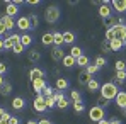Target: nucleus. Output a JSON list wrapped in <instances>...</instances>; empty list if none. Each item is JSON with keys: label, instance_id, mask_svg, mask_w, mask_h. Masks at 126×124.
<instances>
[{"label": "nucleus", "instance_id": "9b49d317", "mask_svg": "<svg viewBox=\"0 0 126 124\" xmlns=\"http://www.w3.org/2000/svg\"><path fill=\"white\" fill-rule=\"evenodd\" d=\"M63 44H65V39H63V32H58V31H55V32H53V46H55V48H62Z\"/></svg>", "mask_w": 126, "mask_h": 124}, {"label": "nucleus", "instance_id": "603ef678", "mask_svg": "<svg viewBox=\"0 0 126 124\" xmlns=\"http://www.w3.org/2000/svg\"><path fill=\"white\" fill-rule=\"evenodd\" d=\"M109 124H121L119 119H109Z\"/></svg>", "mask_w": 126, "mask_h": 124}, {"label": "nucleus", "instance_id": "bb28decb", "mask_svg": "<svg viewBox=\"0 0 126 124\" xmlns=\"http://www.w3.org/2000/svg\"><path fill=\"white\" fill-rule=\"evenodd\" d=\"M41 42L44 46H51L53 44V32H44L41 38Z\"/></svg>", "mask_w": 126, "mask_h": 124}, {"label": "nucleus", "instance_id": "79ce46f5", "mask_svg": "<svg viewBox=\"0 0 126 124\" xmlns=\"http://www.w3.org/2000/svg\"><path fill=\"white\" fill-rule=\"evenodd\" d=\"M126 70V63L121 61V60H118L116 61V71H125Z\"/></svg>", "mask_w": 126, "mask_h": 124}, {"label": "nucleus", "instance_id": "f704fd0d", "mask_svg": "<svg viewBox=\"0 0 126 124\" xmlns=\"http://www.w3.org/2000/svg\"><path fill=\"white\" fill-rule=\"evenodd\" d=\"M94 65H97L99 68H104L106 65H107V61H106L104 56H97V58H95V61H94Z\"/></svg>", "mask_w": 126, "mask_h": 124}, {"label": "nucleus", "instance_id": "6e6d98bb", "mask_svg": "<svg viewBox=\"0 0 126 124\" xmlns=\"http://www.w3.org/2000/svg\"><path fill=\"white\" fill-rule=\"evenodd\" d=\"M3 114H5V109H3V107H0V117H2Z\"/></svg>", "mask_w": 126, "mask_h": 124}, {"label": "nucleus", "instance_id": "3c124183", "mask_svg": "<svg viewBox=\"0 0 126 124\" xmlns=\"http://www.w3.org/2000/svg\"><path fill=\"white\" fill-rule=\"evenodd\" d=\"M26 3H29V5H39V0H27Z\"/></svg>", "mask_w": 126, "mask_h": 124}, {"label": "nucleus", "instance_id": "bf43d9fd", "mask_svg": "<svg viewBox=\"0 0 126 124\" xmlns=\"http://www.w3.org/2000/svg\"><path fill=\"white\" fill-rule=\"evenodd\" d=\"M123 116H126V107H125V109H123Z\"/></svg>", "mask_w": 126, "mask_h": 124}, {"label": "nucleus", "instance_id": "c9c22d12", "mask_svg": "<svg viewBox=\"0 0 126 124\" xmlns=\"http://www.w3.org/2000/svg\"><path fill=\"white\" fill-rule=\"evenodd\" d=\"M44 104H46V109H53V107H56V100H55L53 97L44 99Z\"/></svg>", "mask_w": 126, "mask_h": 124}, {"label": "nucleus", "instance_id": "f3484780", "mask_svg": "<svg viewBox=\"0 0 126 124\" xmlns=\"http://www.w3.org/2000/svg\"><path fill=\"white\" fill-rule=\"evenodd\" d=\"M27 58H29L31 63H38L39 60H41V53H39L38 49H31V51L27 53Z\"/></svg>", "mask_w": 126, "mask_h": 124}, {"label": "nucleus", "instance_id": "5fc2aeb1", "mask_svg": "<svg viewBox=\"0 0 126 124\" xmlns=\"http://www.w3.org/2000/svg\"><path fill=\"white\" fill-rule=\"evenodd\" d=\"M0 51H3V39L0 38Z\"/></svg>", "mask_w": 126, "mask_h": 124}, {"label": "nucleus", "instance_id": "5701e85b", "mask_svg": "<svg viewBox=\"0 0 126 124\" xmlns=\"http://www.w3.org/2000/svg\"><path fill=\"white\" fill-rule=\"evenodd\" d=\"M90 78H92V77H90V75H89L85 70H82V71L79 73V83H80V85H87Z\"/></svg>", "mask_w": 126, "mask_h": 124}, {"label": "nucleus", "instance_id": "393cba45", "mask_svg": "<svg viewBox=\"0 0 126 124\" xmlns=\"http://www.w3.org/2000/svg\"><path fill=\"white\" fill-rule=\"evenodd\" d=\"M21 44L24 48H29L32 44V36L31 34H21Z\"/></svg>", "mask_w": 126, "mask_h": 124}, {"label": "nucleus", "instance_id": "4d7b16f0", "mask_svg": "<svg viewBox=\"0 0 126 124\" xmlns=\"http://www.w3.org/2000/svg\"><path fill=\"white\" fill-rule=\"evenodd\" d=\"M5 82V78H3V77H2V75H0V85H2V83Z\"/></svg>", "mask_w": 126, "mask_h": 124}, {"label": "nucleus", "instance_id": "dca6fc26", "mask_svg": "<svg viewBox=\"0 0 126 124\" xmlns=\"http://www.w3.org/2000/svg\"><path fill=\"white\" fill-rule=\"evenodd\" d=\"M2 22H3V26L7 27V31H12L14 27H16V21L12 19V17H9V15H3V17H0Z\"/></svg>", "mask_w": 126, "mask_h": 124}, {"label": "nucleus", "instance_id": "c756f323", "mask_svg": "<svg viewBox=\"0 0 126 124\" xmlns=\"http://www.w3.org/2000/svg\"><path fill=\"white\" fill-rule=\"evenodd\" d=\"M56 90L53 88V87H49V85H46L44 88H43V92H41V95L44 97V99H48V97H53V94H55Z\"/></svg>", "mask_w": 126, "mask_h": 124}, {"label": "nucleus", "instance_id": "ea45409f", "mask_svg": "<svg viewBox=\"0 0 126 124\" xmlns=\"http://www.w3.org/2000/svg\"><path fill=\"white\" fill-rule=\"evenodd\" d=\"M12 48H14L12 41H10L9 38H5V39H3V51H9V49H12Z\"/></svg>", "mask_w": 126, "mask_h": 124}, {"label": "nucleus", "instance_id": "37998d69", "mask_svg": "<svg viewBox=\"0 0 126 124\" xmlns=\"http://www.w3.org/2000/svg\"><path fill=\"white\" fill-rule=\"evenodd\" d=\"M7 73H9V66H7L3 61H0V75H2V77H5Z\"/></svg>", "mask_w": 126, "mask_h": 124}, {"label": "nucleus", "instance_id": "49530a36", "mask_svg": "<svg viewBox=\"0 0 126 124\" xmlns=\"http://www.w3.org/2000/svg\"><path fill=\"white\" fill-rule=\"evenodd\" d=\"M101 49H102V51H104V53H111V48H109V42H102V44H101Z\"/></svg>", "mask_w": 126, "mask_h": 124}, {"label": "nucleus", "instance_id": "ddd939ff", "mask_svg": "<svg viewBox=\"0 0 126 124\" xmlns=\"http://www.w3.org/2000/svg\"><path fill=\"white\" fill-rule=\"evenodd\" d=\"M51 58H53V61H63V58H65L63 49L62 48H53L51 49Z\"/></svg>", "mask_w": 126, "mask_h": 124}, {"label": "nucleus", "instance_id": "7ed1b4c3", "mask_svg": "<svg viewBox=\"0 0 126 124\" xmlns=\"http://www.w3.org/2000/svg\"><path fill=\"white\" fill-rule=\"evenodd\" d=\"M89 119H90V121H94V123H99V121L106 119V109L97 107V105L90 107V110H89Z\"/></svg>", "mask_w": 126, "mask_h": 124}, {"label": "nucleus", "instance_id": "20e7f679", "mask_svg": "<svg viewBox=\"0 0 126 124\" xmlns=\"http://www.w3.org/2000/svg\"><path fill=\"white\" fill-rule=\"evenodd\" d=\"M32 105H34V110L36 112H46L48 109H46V104H44V97H43L41 94H38L36 97H34V100H32Z\"/></svg>", "mask_w": 126, "mask_h": 124}, {"label": "nucleus", "instance_id": "052dcab7", "mask_svg": "<svg viewBox=\"0 0 126 124\" xmlns=\"http://www.w3.org/2000/svg\"><path fill=\"white\" fill-rule=\"evenodd\" d=\"M125 41H126V39H125Z\"/></svg>", "mask_w": 126, "mask_h": 124}, {"label": "nucleus", "instance_id": "72a5a7b5", "mask_svg": "<svg viewBox=\"0 0 126 124\" xmlns=\"http://www.w3.org/2000/svg\"><path fill=\"white\" fill-rule=\"evenodd\" d=\"M99 70H101V68H99L97 65H94V63H92V65H87V68H85V71H87L90 77H92V75H95Z\"/></svg>", "mask_w": 126, "mask_h": 124}, {"label": "nucleus", "instance_id": "cd10ccee", "mask_svg": "<svg viewBox=\"0 0 126 124\" xmlns=\"http://www.w3.org/2000/svg\"><path fill=\"white\" fill-rule=\"evenodd\" d=\"M87 87H89V90H90V92H97V90L101 88V83L97 82L95 78H90L89 83H87Z\"/></svg>", "mask_w": 126, "mask_h": 124}, {"label": "nucleus", "instance_id": "c03bdc74", "mask_svg": "<svg viewBox=\"0 0 126 124\" xmlns=\"http://www.w3.org/2000/svg\"><path fill=\"white\" fill-rule=\"evenodd\" d=\"M106 42H109V41H112L114 39V32H112V29H106Z\"/></svg>", "mask_w": 126, "mask_h": 124}, {"label": "nucleus", "instance_id": "8fccbe9b", "mask_svg": "<svg viewBox=\"0 0 126 124\" xmlns=\"http://www.w3.org/2000/svg\"><path fill=\"white\" fill-rule=\"evenodd\" d=\"M10 124H19V117H16V116H10Z\"/></svg>", "mask_w": 126, "mask_h": 124}, {"label": "nucleus", "instance_id": "b1692460", "mask_svg": "<svg viewBox=\"0 0 126 124\" xmlns=\"http://www.w3.org/2000/svg\"><path fill=\"white\" fill-rule=\"evenodd\" d=\"M102 21H104V27H106V29H111V27H114V26L118 24V17L111 15V17H107V19H102Z\"/></svg>", "mask_w": 126, "mask_h": 124}, {"label": "nucleus", "instance_id": "4468645a", "mask_svg": "<svg viewBox=\"0 0 126 124\" xmlns=\"http://www.w3.org/2000/svg\"><path fill=\"white\" fill-rule=\"evenodd\" d=\"M68 87H70V83H68L66 78H62V77L56 78V90H58V92H65Z\"/></svg>", "mask_w": 126, "mask_h": 124}, {"label": "nucleus", "instance_id": "09e8293b", "mask_svg": "<svg viewBox=\"0 0 126 124\" xmlns=\"http://www.w3.org/2000/svg\"><path fill=\"white\" fill-rule=\"evenodd\" d=\"M38 124H53V123H51V121H49L48 117H41V119L38 121Z\"/></svg>", "mask_w": 126, "mask_h": 124}, {"label": "nucleus", "instance_id": "39448f33", "mask_svg": "<svg viewBox=\"0 0 126 124\" xmlns=\"http://www.w3.org/2000/svg\"><path fill=\"white\" fill-rule=\"evenodd\" d=\"M99 15H101L102 19H107V17L112 15V9H111V2H109V0H104V2L101 3V7H99Z\"/></svg>", "mask_w": 126, "mask_h": 124}, {"label": "nucleus", "instance_id": "6ab92c4d", "mask_svg": "<svg viewBox=\"0 0 126 124\" xmlns=\"http://www.w3.org/2000/svg\"><path fill=\"white\" fill-rule=\"evenodd\" d=\"M126 80V70L125 71H116V77L112 78V83L114 85H121V83H125Z\"/></svg>", "mask_w": 126, "mask_h": 124}, {"label": "nucleus", "instance_id": "c85d7f7f", "mask_svg": "<svg viewBox=\"0 0 126 124\" xmlns=\"http://www.w3.org/2000/svg\"><path fill=\"white\" fill-rule=\"evenodd\" d=\"M82 55H84V53H82V48H79V46H72V49H70V56H72V58L77 60V58H80Z\"/></svg>", "mask_w": 126, "mask_h": 124}, {"label": "nucleus", "instance_id": "0eeeda50", "mask_svg": "<svg viewBox=\"0 0 126 124\" xmlns=\"http://www.w3.org/2000/svg\"><path fill=\"white\" fill-rule=\"evenodd\" d=\"M16 26L21 29V31H31V24H29V17L27 15H22V17H19L17 21H16Z\"/></svg>", "mask_w": 126, "mask_h": 124}, {"label": "nucleus", "instance_id": "2eb2a0df", "mask_svg": "<svg viewBox=\"0 0 126 124\" xmlns=\"http://www.w3.org/2000/svg\"><path fill=\"white\" fill-rule=\"evenodd\" d=\"M10 94H12V85H10V83L5 80V82L0 85V95L7 97V95H10Z\"/></svg>", "mask_w": 126, "mask_h": 124}, {"label": "nucleus", "instance_id": "f257e3e1", "mask_svg": "<svg viewBox=\"0 0 126 124\" xmlns=\"http://www.w3.org/2000/svg\"><path fill=\"white\" fill-rule=\"evenodd\" d=\"M101 95L104 97V99H107L109 102L111 100H114L116 99V95H118V92H119V88H118V85H114L112 82H106L104 85H101Z\"/></svg>", "mask_w": 126, "mask_h": 124}, {"label": "nucleus", "instance_id": "4be33fe9", "mask_svg": "<svg viewBox=\"0 0 126 124\" xmlns=\"http://www.w3.org/2000/svg\"><path fill=\"white\" fill-rule=\"evenodd\" d=\"M77 65V60L75 58H72L70 55H65V58H63V66L65 68H73Z\"/></svg>", "mask_w": 126, "mask_h": 124}, {"label": "nucleus", "instance_id": "aec40b11", "mask_svg": "<svg viewBox=\"0 0 126 124\" xmlns=\"http://www.w3.org/2000/svg\"><path fill=\"white\" fill-rule=\"evenodd\" d=\"M12 107H14L16 110H22V109L26 107V100H24L22 97H16V99L12 100Z\"/></svg>", "mask_w": 126, "mask_h": 124}, {"label": "nucleus", "instance_id": "a211bd4d", "mask_svg": "<svg viewBox=\"0 0 126 124\" xmlns=\"http://www.w3.org/2000/svg\"><path fill=\"white\" fill-rule=\"evenodd\" d=\"M63 39H65V44H73L75 39H77V36H75V32H72V31H65V32H63Z\"/></svg>", "mask_w": 126, "mask_h": 124}, {"label": "nucleus", "instance_id": "473e14b6", "mask_svg": "<svg viewBox=\"0 0 126 124\" xmlns=\"http://www.w3.org/2000/svg\"><path fill=\"white\" fill-rule=\"evenodd\" d=\"M73 110H75V114H82L85 110V104L84 102H73Z\"/></svg>", "mask_w": 126, "mask_h": 124}, {"label": "nucleus", "instance_id": "f03ea898", "mask_svg": "<svg viewBox=\"0 0 126 124\" xmlns=\"http://www.w3.org/2000/svg\"><path fill=\"white\" fill-rule=\"evenodd\" d=\"M62 17V10L58 5H49L46 10H44V19L48 24H56Z\"/></svg>", "mask_w": 126, "mask_h": 124}, {"label": "nucleus", "instance_id": "a878e982", "mask_svg": "<svg viewBox=\"0 0 126 124\" xmlns=\"http://www.w3.org/2000/svg\"><path fill=\"white\" fill-rule=\"evenodd\" d=\"M27 17H29L31 29H32V31H36V29H38V26H39V19H38V15H36V14H29Z\"/></svg>", "mask_w": 126, "mask_h": 124}, {"label": "nucleus", "instance_id": "1a4fd4ad", "mask_svg": "<svg viewBox=\"0 0 126 124\" xmlns=\"http://www.w3.org/2000/svg\"><path fill=\"white\" fill-rule=\"evenodd\" d=\"M114 102H116V105L123 110L126 107V92H121V90H119L118 95H116V99H114Z\"/></svg>", "mask_w": 126, "mask_h": 124}, {"label": "nucleus", "instance_id": "412c9836", "mask_svg": "<svg viewBox=\"0 0 126 124\" xmlns=\"http://www.w3.org/2000/svg\"><path fill=\"white\" fill-rule=\"evenodd\" d=\"M109 48H111V53H114V51H121V48H123V41H119V39H112V41H109Z\"/></svg>", "mask_w": 126, "mask_h": 124}, {"label": "nucleus", "instance_id": "13d9d810", "mask_svg": "<svg viewBox=\"0 0 126 124\" xmlns=\"http://www.w3.org/2000/svg\"><path fill=\"white\" fill-rule=\"evenodd\" d=\"M27 124H38V123H36V121H32V119H31V121H27Z\"/></svg>", "mask_w": 126, "mask_h": 124}, {"label": "nucleus", "instance_id": "de8ad7c7", "mask_svg": "<svg viewBox=\"0 0 126 124\" xmlns=\"http://www.w3.org/2000/svg\"><path fill=\"white\" fill-rule=\"evenodd\" d=\"M9 31H7V27L3 26V22H2V19H0V36H5Z\"/></svg>", "mask_w": 126, "mask_h": 124}, {"label": "nucleus", "instance_id": "2f4dec72", "mask_svg": "<svg viewBox=\"0 0 126 124\" xmlns=\"http://www.w3.org/2000/svg\"><path fill=\"white\" fill-rule=\"evenodd\" d=\"M87 65H89V58L85 56V55H82L80 58H77V66H80V68H87Z\"/></svg>", "mask_w": 126, "mask_h": 124}, {"label": "nucleus", "instance_id": "423d86ee", "mask_svg": "<svg viewBox=\"0 0 126 124\" xmlns=\"http://www.w3.org/2000/svg\"><path fill=\"white\" fill-rule=\"evenodd\" d=\"M5 5H7V10H5V15H9V17H16L17 14H19V7L14 3V2H10V0H7L5 2Z\"/></svg>", "mask_w": 126, "mask_h": 124}, {"label": "nucleus", "instance_id": "a19ab883", "mask_svg": "<svg viewBox=\"0 0 126 124\" xmlns=\"http://www.w3.org/2000/svg\"><path fill=\"white\" fill-rule=\"evenodd\" d=\"M22 51H26V48H24V46H22L21 42H19V44H16V46H14V48H12V53H16V55H21Z\"/></svg>", "mask_w": 126, "mask_h": 124}, {"label": "nucleus", "instance_id": "7c9ffc66", "mask_svg": "<svg viewBox=\"0 0 126 124\" xmlns=\"http://www.w3.org/2000/svg\"><path fill=\"white\" fill-rule=\"evenodd\" d=\"M70 97H72L73 102H84V100H82V94H80L79 90H70Z\"/></svg>", "mask_w": 126, "mask_h": 124}, {"label": "nucleus", "instance_id": "f8f14e48", "mask_svg": "<svg viewBox=\"0 0 126 124\" xmlns=\"http://www.w3.org/2000/svg\"><path fill=\"white\" fill-rule=\"evenodd\" d=\"M44 87H46V80H44V78H38V80H34V82H32V88H34L36 95H38V94H41Z\"/></svg>", "mask_w": 126, "mask_h": 124}, {"label": "nucleus", "instance_id": "9d476101", "mask_svg": "<svg viewBox=\"0 0 126 124\" xmlns=\"http://www.w3.org/2000/svg\"><path fill=\"white\" fill-rule=\"evenodd\" d=\"M46 77V73L43 71L41 68H32L31 71H29V78H31V82H34V80H38V78H44Z\"/></svg>", "mask_w": 126, "mask_h": 124}, {"label": "nucleus", "instance_id": "e433bc0d", "mask_svg": "<svg viewBox=\"0 0 126 124\" xmlns=\"http://www.w3.org/2000/svg\"><path fill=\"white\" fill-rule=\"evenodd\" d=\"M68 105H70V102H68V100H66L65 97H63L62 100H58V102H56V107H60L62 110H65V109H68Z\"/></svg>", "mask_w": 126, "mask_h": 124}, {"label": "nucleus", "instance_id": "6e6552de", "mask_svg": "<svg viewBox=\"0 0 126 124\" xmlns=\"http://www.w3.org/2000/svg\"><path fill=\"white\" fill-rule=\"evenodd\" d=\"M111 7L114 10H118L119 14H126V0H112Z\"/></svg>", "mask_w": 126, "mask_h": 124}, {"label": "nucleus", "instance_id": "4c0bfd02", "mask_svg": "<svg viewBox=\"0 0 126 124\" xmlns=\"http://www.w3.org/2000/svg\"><path fill=\"white\" fill-rule=\"evenodd\" d=\"M95 105H97V107H102V109H106V105H109V100H107V99H104V97L101 95V97L97 99V104H95Z\"/></svg>", "mask_w": 126, "mask_h": 124}, {"label": "nucleus", "instance_id": "a18cd8bd", "mask_svg": "<svg viewBox=\"0 0 126 124\" xmlns=\"http://www.w3.org/2000/svg\"><path fill=\"white\" fill-rule=\"evenodd\" d=\"M0 124H10V114L5 112L2 117H0Z\"/></svg>", "mask_w": 126, "mask_h": 124}, {"label": "nucleus", "instance_id": "864d4df0", "mask_svg": "<svg viewBox=\"0 0 126 124\" xmlns=\"http://www.w3.org/2000/svg\"><path fill=\"white\" fill-rule=\"evenodd\" d=\"M97 124H109V119H102V121H99Z\"/></svg>", "mask_w": 126, "mask_h": 124}, {"label": "nucleus", "instance_id": "58836bf2", "mask_svg": "<svg viewBox=\"0 0 126 124\" xmlns=\"http://www.w3.org/2000/svg\"><path fill=\"white\" fill-rule=\"evenodd\" d=\"M9 39H10L12 44L16 46V44H19V42H21V34H16V32H14V34H10V36H9Z\"/></svg>", "mask_w": 126, "mask_h": 124}]
</instances>
